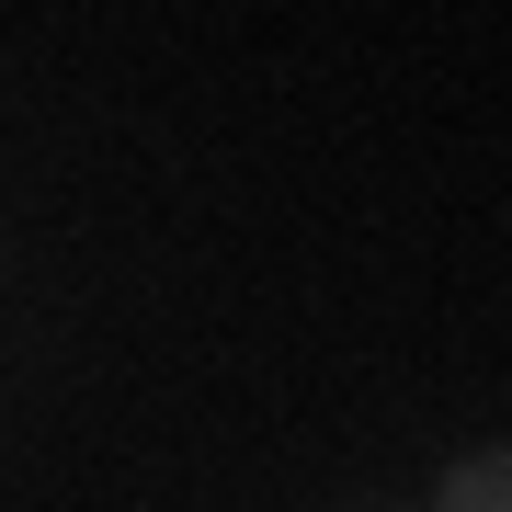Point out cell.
I'll return each instance as SVG.
<instances>
[{"mask_svg":"<svg viewBox=\"0 0 512 512\" xmlns=\"http://www.w3.org/2000/svg\"><path fill=\"white\" fill-rule=\"evenodd\" d=\"M433 512H512V456H501V444L456 456V467L433 478Z\"/></svg>","mask_w":512,"mask_h":512,"instance_id":"1","label":"cell"}]
</instances>
